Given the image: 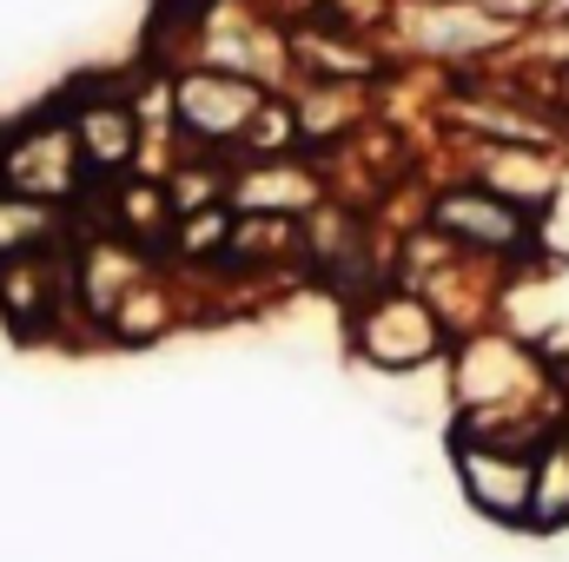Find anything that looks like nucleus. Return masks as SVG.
I'll list each match as a JSON object with an SVG mask.
<instances>
[{"label": "nucleus", "instance_id": "0eeeda50", "mask_svg": "<svg viewBox=\"0 0 569 562\" xmlns=\"http://www.w3.org/2000/svg\"><path fill=\"white\" fill-rule=\"evenodd\" d=\"M226 205L239 219H311L325 205V172L305 159H259V165H232Z\"/></svg>", "mask_w": 569, "mask_h": 562}, {"label": "nucleus", "instance_id": "7ed1b4c3", "mask_svg": "<svg viewBox=\"0 0 569 562\" xmlns=\"http://www.w3.org/2000/svg\"><path fill=\"white\" fill-rule=\"evenodd\" d=\"M351 344L378 371H418V364H437L450 351V324L411 284H371L351 311Z\"/></svg>", "mask_w": 569, "mask_h": 562}, {"label": "nucleus", "instance_id": "9d476101", "mask_svg": "<svg viewBox=\"0 0 569 562\" xmlns=\"http://www.w3.org/2000/svg\"><path fill=\"white\" fill-rule=\"evenodd\" d=\"M530 536L569 530V423L537 443V483H530Z\"/></svg>", "mask_w": 569, "mask_h": 562}, {"label": "nucleus", "instance_id": "f03ea898", "mask_svg": "<svg viewBox=\"0 0 569 562\" xmlns=\"http://www.w3.org/2000/svg\"><path fill=\"white\" fill-rule=\"evenodd\" d=\"M166 87H172V133L192 145V159H226V165L239 159L259 107L272 100V87L212 67H172Z\"/></svg>", "mask_w": 569, "mask_h": 562}, {"label": "nucleus", "instance_id": "20e7f679", "mask_svg": "<svg viewBox=\"0 0 569 562\" xmlns=\"http://www.w3.org/2000/svg\"><path fill=\"white\" fill-rule=\"evenodd\" d=\"M425 232H437L457 259H530L537 239H543V219L457 179V185H437L430 192Z\"/></svg>", "mask_w": 569, "mask_h": 562}, {"label": "nucleus", "instance_id": "39448f33", "mask_svg": "<svg viewBox=\"0 0 569 562\" xmlns=\"http://www.w3.org/2000/svg\"><path fill=\"white\" fill-rule=\"evenodd\" d=\"M60 113H67L73 152H80L93 185L127 179V165L146 145L140 120H133V93H120V87H73V93H60Z\"/></svg>", "mask_w": 569, "mask_h": 562}, {"label": "nucleus", "instance_id": "9b49d317", "mask_svg": "<svg viewBox=\"0 0 569 562\" xmlns=\"http://www.w3.org/2000/svg\"><path fill=\"white\" fill-rule=\"evenodd\" d=\"M477 7H483L503 33H517L523 20H543V13H550V0H477Z\"/></svg>", "mask_w": 569, "mask_h": 562}, {"label": "nucleus", "instance_id": "1a4fd4ad", "mask_svg": "<svg viewBox=\"0 0 569 562\" xmlns=\"http://www.w3.org/2000/svg\"><path fill=\"white\" fill-rule=\"evenodd\" d=\"M557 159L550 152H537V145H477L470 152V165H463V185H477V192H490V199H503V205H523V212H550V199H557Z\"/></svg>", "mask_w": 569, "mask_h": 562}, {"label": "nucleus", "instance_id": "6e6552de", "mask_svg": "<svg viewBox=\"0 0 569 562\" xmlns=\"http://www.w3.org/2000/svg\"><path fill=\"white\" fill-rule=\"evenodd\" d=\"M405 40L425 60H483L497 53L510 33L477 7V0H411L405 7Z\"/></svg>", "mask_w": 569, "mask_h": 562}, {"label": "nucleus", "instance_id": "f257e3e1", "mask_svg": "<svg viewBox=\"0 0 569 562\" xmlns=\"http://www.w3.org/2000/svg\"><path fill=\"white\" fill-rule=\"evenodd\" d=\"M450 391L470 411H563L550 358H537L523 338L503 331H470L450 344Z\"/></svg>", "mask_w": 569, "mask_h": 562}, {"label": "nucleus", "instance_id": "423d86ee", "mask_svg": "<svg viewBox=\"0 0 569 562\" xmlns=\"http://www.w3.org/2000/svg\"><path fill=\"white\" fill-rule=\"evenodd\" d=\"M450 470L463 483V503L497 523L523 530L530 523V483H537V450H497V443H463L450 436Z\"/></svg>", "mask_w": 569, "mask_h": 562}]
</instances>
